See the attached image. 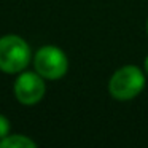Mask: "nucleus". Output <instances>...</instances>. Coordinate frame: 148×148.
Instances as JSON below:
<instances>
[{
  "label": "nucleus",
  "instance_id": "f257e3e1",
  "mask_svg": "<svg viewBox=\"0 0 148 148\" xmlns=\"http://www.w3.org/2000/svg\"><path fill=\"white\" fill-rule=\"evenodd\" d=\"M30 62L32 49L23 37L14 34L0 37V70L3 73H21Z\"/></svg>",
  "mask_w": 148,
  "mask_h": 148
},
{
  "label": "nucleus",
  "instance_id": "0eeeda50",
  "mask_svg": "<svg viewBox=\"0 0 148 148\" xmlns=\"http://www.w3.org/2000/svg\"><path fill=\"white\" fill-rule=\"evenodd\" d=\"M143 70H145V73L148 75V56L145 58V62H143Z\"/></svg>",
  "mask_w": 148,
  "mask_h": 148
},
{
  "label": "nucleus",
  "instance_id": "423d86ee",
  "mask_svg": "<svg viewBox=\"0 0 148 148\" xmlns=\"http://www.w3.org/2000/svg\"><path fill=\"white\" fill-rule=\"evenodd\" d=\"M10 119L7 118V116L0 115V140L2 138H5L8 134H10Z\"/></svg>",
  "mask_w": 148,
  "mask_h": 148
},
{
  "label": "nucleus",
  "instance_id": "39448f33",
  "mask_svg": "<svg viewBox=\"0 0 148 148\" xmlns=\"http://www.w3.org/2000/svg\"><path fill=\"white\" fill-rule=\"evenodd\" d=\"M37 142L23 134H8L0 140V148H35Z\"/></svg>",
  "mask_w": 148,
  "mask_h": 148
},
{
  "label": "nucleus",
  "instance_id": "6e6552de",
  "mask_svg": "<svg viewBox=\"0 0 148 148\" xmlns=\"http://www.w3.org/2000/svg\"><path fill=\"white\" fill-rule=\"evenodd\" d=\"M147 34H148V21H147Z\"/></svg>",
  "mask_w": 148,
  "mask_h": 148
},
{
  "label": "nucleus",
  "instance_id": "20e7f679",
  "mask_svg": "<svg viewBox=\"0 0 148 148\" xmlns=\"http://www.w3.org/2000/svg\"><path fill=\"white\" fill-rule=\"evenodd\" d=\"M14 97L23 105H35L45 97V78L37 72H21L14 81Z\"/></svg>",
  "mask_w": 148,
  "mask_h": 148
},
{
  "label": "nucleus",
  "instance_id": "7ed1b4c3",
  "mask_svg": "<svg viewBox=\"0 0 148 148\" xmlns=\"http://www.w3.org/2000/svg\"><path fill=\"white\" fill-rule=\"evenodd\" d=\"M34 69L45 80H59L69 70V59L59 46L45 45L34 54Z\"/></svg>",
  "mask_w": 148,
  "mask_h": 148
},
{
  "label": "nucleus",
  "instance_id": "f03ea898",
  "mask_svg": "<svg viewBox=\"0 0 148 148\" xmlns=\"http://www.w3.org/2000/svg\"><path fill=\"white\" fill-rule=\"evenodd\" d=\"M145 70L137 65H123L113 72L108 81V92L115 100L127 102L132 100L143 91L147 77Z\"/></svg>",
  "mask_w": 148,
  "mask_h": 148
}]
</instances>
